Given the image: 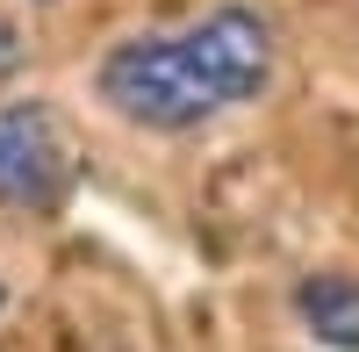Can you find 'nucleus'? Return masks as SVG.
Wrapping results in <instances>:
<instances>
[{
	"instance_id": "nucleus-1",
	"label": "nucleus",
	"mask_w": 359,
	"mask_h": 352,
	"mask_svg": "<svg viewBox=\"0 0 359 352\" xmlns=\"http://www.w3.org/2000/svg\"><path fill=\"white\" fill-rule=\"evenodd\" d=\"M273 72V36L252 8H223L187 36H137L101 57V101L137 130H194L230 101H252Z\"/></svg>"
},
{
	"instance_id": "nucleus-2",
	"label": "nucleus",
	"mask_w": 359,
	"mask_h": 352,
	"mask_svg": "<svg viewBox=\"0 0 359 352\" xmlns=\"http://www.w3.org/2000/svg\"><path fill=\"white\" fill-rule=\"evenodd\" d=\"M65 130L43 101H8L0 108V209H50L65 194Z\"/></svg>"
},
{
	"instance_id": "nucleus-3",
	"label": "nucleus",
	"mask_w": 359,
	"mask_h": 352,
	"mask_svg": "<svg viewBox=\"0 0 359 352\" xmlns=\"http://www.w3.org/2000/svg\"><path fill=\"white\" fill-rule=\"evenodd\" d=\"M294 309H302V324L316 345L331 352H359V280H338V273H309L302 295H294Z\"/></svg>"
},
{
	"instance_id": "nucleus-4",
	"label": "nucleus",
	"mask_w": 359,
	"mask_h": 352,
	"mask_svg": "<svg viewBox=\"0 0 359 352\" xmlns=\"http://www.w3.org/2000/svg\"><path fill=\"white\" fill-rule=\"evenodd\" d=\"M15 65H22V36H15V29H8V22H0V79H8Z\"/></svg>"
},
{
	"instance_id": "nucleus-5",
	"label": "nucleus",
	"mask_w": 359,
	"mask_h": 352,
	"mask_svg": "<svg viewBox=\"0 0 359 352\" xmlns=\"http://www.w3.org/2000/svg\"><path fill=\"white\" fill-rule=\"evenodd\" d=\"M0 302H8V287H0Z\"/></svg>"
}]
</instances>
